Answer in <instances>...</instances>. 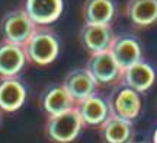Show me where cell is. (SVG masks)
<instances>
[{"label":"cell","instance_id":"obj_13","mask_svg":"<svg viewBox=\"0 0 157 143\" xmlns=\"http://www.w3.org/2000/svg\"><path fill=\"white\" fill-rule=\"evenodd\" d=\"M39 105L47 113V115L51 117V115L61 114V113H66L68 109L76 108V101L68 93L66 86L63 83H57V85L48 86L41 93Z\"/></svg>","mask_w":157,"mask_h":143},{"label":"cell","instance_id":"obj_7","mask_svg":"<svg viewBox=\"0 0 157 143\" xmlns=\"http://www.w3.org/2000/svg\"><path fill=\"white\" fill-rule=\"evenodd\" d=\"M109 51L122 69L143 60V46L134 34H117Z\"/></svg>","mask_w":157,"mask_h":143},{"label":"cell","instance_id":"obj_10","mask_svg":"<svg viewBox=\"0 0 157 143\" xmlns=\"http://www.w3.org/2000/svg\"><path fill=\"white\" fill-rule=\"evenodd\" d=\"M28 89L21 79L15 77H0V111L15 113L23 107L26 101Z\"/></svg>","mask_w":157,"mask_h":143},{"label":"cell","instance_id":"obj_1","mask_svg":"<svg viewBox=\"0 0 157 143\" xmlns=\"http://www.w3.org/2000/svg\"><path fill=\"white\" fill-rule=\"evenodd\" d=\"M60 37L50 25H36L29 40L23 44L28 63L35 66H48L60 54Z\"/></svg>","mask_w":157,"mask_h":143},{"label":"cell","instance_id":"obj_17","mask_svg":"<svg viewBox=\"0 0 157 143\" xmlns=\"http://www.w3.org/2000/svg\"><path fill=\"white\" fill-rule=\"evenodd\" d=\"M101 137L103 143H131L134 142V126L131 120L111 115L101 127Z\"/></svg>","mask_w":157,"mask_h":143},{"label":"cell","instance_id":"obj_15","mask_svg":"<svg viewBox=\"0 0 157 143\" xmlns=\"http://www.w3.org/2000/svg\"><path fill=\"white\" fill-rule=\"evenodd\" d=\"M121 82L128 85L129 88L135 89L137 92L143 93V92L148 91L154 85V82H156V69L143 58V60L137 62L132 66L124 69Z\"/></svg>","mask_w":157,"mask_h":143},{"label":"cell","instance_id":"obj_2","mask_svg":"<svg viewBox=\"0 0 157 143\" xmlns=\"http://www.w3.org/2000/svg\"><path fill=\"white\" fill-rule=\"evenodd\" d=\"M83 127L78 111L73 108L48 117L45 123V134L54 143H71L78 137Z\"/></svg>","mask_w":157,"mask_h":143},{"label":"cell","instance_id":"obj_11","mask_svg":"<svg viewBox=\"0 0 157 143\" xmlns=\"http://www.w3.org/2000/svg\"><path fill=\"white\" fill-rule=\"evenodd\" d=\"M22 7L36 25H51L63 15L64 0H23Z\"/></svg>","mask_w":157,"mask_h":143},{"label":"cell","instance_id":"obj_4","mask_svg":"<svg viewBox=\"0 0 157 143\" xmlns=\"http://www.w3.org/2000/svg\"><path fill=\"white\" fill-rule=\"evenodd\" d=\"M86 69L99 85H118L122 80L124 69L118 64L109 50L90 54Z\"/></svg>","mask_w":157,"mask_h":143},{"label":"cell","instance_id":"obj_5","mask_svg":"<svg viewBox=\"0 0 157 143\" xmlns=\"http://www.w3.org/2000/svg\"><path fill=\"white\" fill-rule=\"evenodd\" d=\"M111 111L113 115L134 121L141 111V97L140 92L129 88L122 82L115 85V89L108 97Z\"/></svg>","mask_w":157,"mask_h":143},{"label":"cell","instance_id":"obj_3","mask_svg":"<svg viewBox=\"0 0 157 143\" xmlns=\"http://www.w3.org/2000/svg\"><path fill=\"white\" fill-rule=\"evenodd\" d=\"M36 28V23L28 16L23 7H17L5 13L0 21V34L5 41L23 46Z\"/></svg>","mask_w":157,"mask_h":143},{"label":"cell","instance_id":"obj_6","mask_svg":"<svg viewBox=\"0 0 157 143\" xmlns=\"http://www.w3.org/2000/svg\"><path fill=\"white\" fill-rule=\"evenodd\" d=\"M76 109L80 114L84 127H101L112 115L109 99L98 92L76 104Z\"/></svg>","mask_w":157,"mask_h":143},{"label":"cell","instance_id":"obj_19","mask_svg":"<svg viewBox=\"0 0 157 143\" xmlns=\"http://www.w3.org/2000/svg\"><path fill=\"white\" fill-rule=\"evenodd\" d=\"M0 113H2V111H0ZM0 118H2V114H0Z\"/></svg>","mask_w":157,"mask_h":143},{"label":"cell","instance_id":"obj_18","mask_svg":"<svg viewBox=\"0 0 157 143\" xmlns=\"http://www.w3.org/2000/svg\"><path fill=\"white\" fill-rule=\"evenodd\" d=\"M153 143H157V127L154 129V133H153Z\"/></svg>","mask_w":157,"mask_h":143},{"label":"cell","instance_id":"obj_8","mask_svg":"<svg viewBox=\"0 0 157 143\" xmlns=\"http://www.w3.org/2000/svg\"><path fill=\"white\" fill-rule=\"evenodd\" d=\"M115 32L111 25H90L84 23L80 29V42L89 54L108 51L111 48Z\"/></svg>","mask_w":157,"mask_h":143},{"label":"cell","instance_id":"obj_9","mask_svg":"<svg viewBox=\"0 0 157 143\" xmlns=\"http://www.w3.org/2000/svg\"><path fill=\"white\" fill-rule=\"evenodd\" d=\"M63 85L66 86V89L76 101V104L92 97L93 93L98 92L99 88V83L86 67L70 70L63 80Z\"/></svg>","mask_w":157,"mask_h":143},{"label":"cell","instance_id":"obj_14","mask_svg":"<svg viewBox=\"0 0 157 143\" xmlns=\"http://www.w3.org/2000/svg\"><path fill=\"white\" fill-rule=\"evenodd\" d=\"M125 16L135 28H150L157 23V0H127Z\"/></svg>","mask_w":157,"mask_h":143},{"label":"cell","instance_id":"obj_16","mask_svg":"<svg viewBox=\"0 0 157 143\" xmlns=\"http://www.w3.org/2000/svg\"><path fill=\"white\" fill-rule=\"evenodd\" d=\"M117 15L115 0H84L82 16L84 23L90 25H111Z\"/></svg>","mask_w":157,"mask_h":143},{"label":"cell","instance_id":"obj_12","mask_svg":"<svg viewBox=\"0 0 157 143\" xmlns=\"http://www.w3.org/2000/svg\"><path fill=\"white\" fill-rule=\"evenodd\" d=\"M28 63L23 46L9 41L0 42V77H15Z\"/></svg>","mask_w":157,"mask_h":143}]
</instances>
